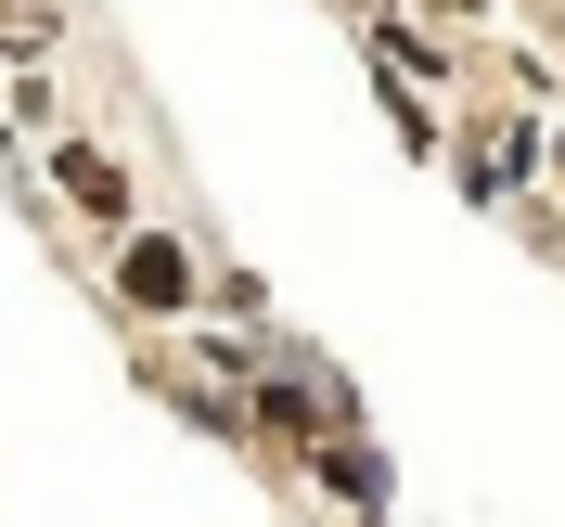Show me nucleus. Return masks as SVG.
<instances>
[{"label":"nucleus","mask_w":565,"mask_h":527,"mask_svg":"<svg viewBox=\"0 0 565 527\" xmlns=\"http://www.w3.org/2000/svg\"><path fill=\"white\" fill-rule=\"evenodd\" d=\"M129 296H154V309H168V296H180V257H168V245H141V257H129Z\"/></svg>","instance_id":"nucleus-1"}]
</instances>
